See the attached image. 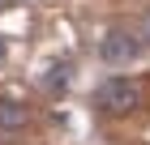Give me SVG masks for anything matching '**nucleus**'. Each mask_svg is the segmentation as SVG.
<instances>
[{
	"label": "nucleus",
	"mask_w": 150,
	"mask_h": 145,
	"mask_svg": "<svg viewBox=\"0 0 150 145\" xmlns=\"http://www.w3.org/2000/svg\"><path fill=\"white\" fill-rule=\"evenodd\" d=\"M9 4H13V0H0V9H9Z\"/></svg>",
	"instance_id": "423d86ee"
},
{
	"label": "nucleus",
	"mask_w": 150,
	"mask_h": 145,
	"mask_svg": "<svg viewBox=\"0 0 150 145\" xmlns=\"http://www.w3.org/2000/svg\"><path fill=\"white\" fill-rule=\"evenodd\" d=\"M4 56H9V47H4V39H0V60H4Z\"/></svg>",
	"instance_id": "39448f33"
},
{
	"label": "nucleus",
	"mask_w": 150,
	"mask_h": 145,
	"mask_svg": "<svg viewBox=\"0 0 150 145\" xmlns=\"http://www.w3.org/2000/svg\"><path fill=\"white\" fill-rule=\"evenodd\" d=\"M30 124V107L17 98H0V132H22Z\"/></svg>",
	"instance_id": "7ed1b4c3"
},
{
	"label": "nucleus",
	"mask_w": 150,
	"mask_h": 145,
	"mask_svg": "<svg viewBox=\"0 0 150 145\" xmlns=\"http://www.w3.org/2000/svg\"><path fill=\"white\" fill-rule=\"evenodd\" d=\"M94 107L103 115H133L142 107V85L133 77H107L94 90Z\"/></svg>",
	"instance_id": "f257e3e1"
},
{
	"label": "nucleus",
	"mask_w": 150,
	"mask_h": 145,
	"mask_svg": "<svg viewBox=\"0 0 150 145\" xmlns=\"http://www.w3.org/2000/svg\"><path fill=\"white\" fill-rule=\"evenodd\" d=\"M142 39L137 34H129V30H112L103 34V43H99V60L103 64H129V60H137L142 56Z\"/></svg>",
	"instance_id": "f03ea898"
},
{
	"label": "nucleus",
	"mask_w": 150,
	"mask_h": 145,
	"mask_svg": "<svg viewBox=\"0 0 150 145\" xmlns=\"http://www.w3.org/2000/svg\"><path fill=\"white\" fill-rule=\"evenodd\" d=\"M137 39H142V43H150V13L142 17V26H137Z\"/></svg>",
	"instance_id": "20e7f679"
}]
</instances>
